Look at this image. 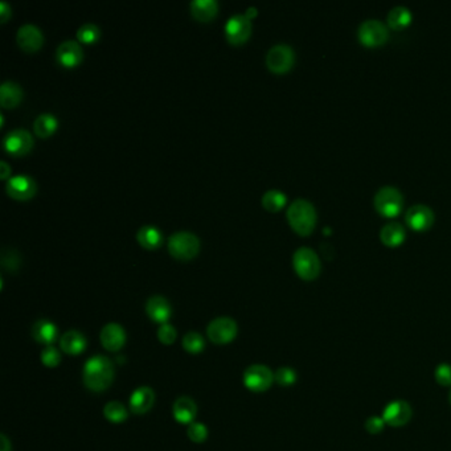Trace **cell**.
Wrapping results in <instances>:
<instances>
[{
  "instance_id": "8",
  "label": "cell",
  "mask_w": 451,
  "mask_h": 451,
  "mask_svg": "<svg viewBox=\"0 0 451 451\" xmlns=\"http://www.w3.org/2000/svg\"><path fill=\"white\" fill-rule=\"evenodd\" d=\"M358 37L366 47H379L389 38V31L382 20L366 19L358 28Z\"/></svg>"
},
{
  "instance_id": "3",
  "label": "cell",
  "mask_w": 451,
  "mask_h": 451,
  "mask_svg": "<svg viewBox=\"0 0 451 451\" xmlns=\"http://www.w3.org/2000/svg\"><path fill=\"white\" fill-rule=\"evenodd\" d=\"M293 266L295 273L306 280L315 279L322 270V263L318 253L309 246H300L295 250Z\"/></svg>"
},
{
  "instance_id": "2",
  "label": "cell",
  "mask_w": 451,
  "mask_h": 451,
  "mask_svg": "<svg viewBox=\"0 0 451 451\" xmlns=\"http://www.w3.org/2000/svg\"><path fill=\"white\" fill-rule=\"evenodd\" d=\"M316 209L313 203L307 199H295L287 208V220L302 236L310 234L316 224Z\"/></svg>"
},
{
  "instance_id": "36",
  "label": "cell",
  "mask_w": 451,
  "mask_h": 451,
  "mask_svg": "<svg viewBox=\"0 0 451 451\" xmlns=\"http://www.w3.org/2000/svg\"><path fill=\"white\" fill-rule=\"evenodd\" d=\"M41 363L48 368H56L61 363V355L56 348L48 346L41 352Z\"/></svg>"
},
{
  "instance_id": "29",
  "label": "cell",
  "mask_w": 451,
  "mask_h": 451,
  "mask_svg": "<svg viewBox=\"0 0 451 451\" xmlns=\"http://www.w3.org/2000/svg\"><path fill=\"white\" fill-rule=\"evenodd\" d=\"M261 201H262L263 208H266L270 212H277L286 204L287 196L279 190H269L262 195Z\"/></svg>"
},
{
  "instance_id": "39",
  "label": "cell",
  "mask_w": 451,
  "mask_h": 451,
  "mask_svg": "<svg viewBox=\"0 0 451 451\" xmlns=\"http://www.w3.org/2000/svg\"><path fill=\"white\" fill-rule=\"evenodd\" d=\"M11 14H12L11 6L7 1L1 0L0 1V20H1V23H4L7 19L10 18Z\"/></svg>"
},
{
  "instance_id": "7",
  "label": "cell",
  "mask_w": 451,
  "mask_h": 451,
  "mask_svg": "<svg viewBox=\"0 0 451 451\" xmlns=\"http://www.w3.org/2000/svg\"><path fill=\"white\" fill-rule=\"evenodd\" d=\"M239 332L237 323L228 316H220L213 319L207 327V335L213 344L224 346L232 343Z\"/></svg>"
},
{
  "instance_id": "42",
  "label": "cell",
  "mask_w": 451,
  "mask_h": 451,
  "mask_svg": "<svg viewBox=\"0 0 451 451\" xmlns=\"http://www.w3.org/2000/svg\"><path fill=\"white\" fill-rule=\"evenodd\" d=\"M245 15L249 19L252 18V16H256V15H257V8H256V7H249V8L246 10Z\"/></svg>"
},
{
  "instance_id": "16",
  "label": "cell",
  "mask_w": 451,
  "mask_h": 451,
  "mask_svg": "<svg viewBox=\"0 0 451 451\" xmlns=\"http://www.w3.org/2000/svg\"><path fill=\"white\" fill-rule=\"evenodd\" d=\"M84 57L82 47L76 40H64L56 50V58L64 67H76Z\"/></svg>"
},
{
  "instance_id": "28",
  "label": "cell",
  "mask_w": 451,
  "mask_h": 451,
  "mask_svg": "<svg viewBox=\"0 0 451 451\" xmlns=\"http://www.w3.org/2000/svg\"><path fill=\"white\" fill-rule=\"evenodd\" d=\"M58 126V121L56 118V116H53L51 113H43L38 114L34 121V130L36 134L41 138H47L50 135H52L53 133L56 131Z\"/></svg>"
},
{
  "instance_id": "32",
  "label": "cell",
  "mask_w": 451,
  "mask_h": 451,
  "mask_svg": "<svg viewBox=\"0 0 451 451\" xmlns=\"http://www.w3.org/2000/svg\"><path fill=\"white\" fill-rule=\"evenodd\" d=\"M100 36H101V30L94 23H84L77 30V37H78V40H81L84 43H87V44L97 41Z\"/></svg>"
},
{
  "instance_id": "23",
  "label": "cell",
  "mask_w": 451,
  "mask_h": 451,
  "mask_svg": "<svg viewBox=\"0 0 451 451\" xmlns=\"http://www.w3.org/2000/svg\"><path fill=\"white\" fill-rule=\"evenodd\" d=\"M24 91L18 82L4 81L0 85V104L3 107H15L23 100Z\"/></svg>"
},
{
  "instance_id": "15",
  "label": "cell",
  "mask_w": 451,
  "mask_h": 451,
  "mask_svg": "<svg viewBox=\"0 0 451 451\" xmlns=\"http://www.w3.org/2000/svg\"><path fill=\"white\" fill-rule=\"evenodd\" d=\"M19 47L27 52H34L37 51L43 43H44V35L43 31L31 23L23 24L18 30L16 35Z\"/></svg>"
},
{
  "instance_id": "5",
  "label": "cell",
  "mask_w": 451,
  "mask_h": 451,
  "mask_svg": "<svg viewBox=\"0 0 451 451\" xmlns=\"http://www.w3.org/2000/svg\"><path fill=\"white\" fill-rule=\"evenodd\" d=\"M404 207V196L399 188L393 186H384L375 195V208L382 216L393 217L399 214Z\"/></svg>"
},
{
  "instance_id": "35",
  "label": "cell",
  "mask_w": 451,
  "mask_h": 451,
  "mask_svg": "<svg viewBox=\"0 0 451 451\" xmlns=\"http://www.w3.org/2000/svg\"><path fill=\"white\" fill-rule=\"evenodd\" d=\"M177 338V332L175 330L174 326L170 323H164L159 327L157 330V339L164 346H173Z\"/></svg>"
},
{
  "instance_id": "26",
  "label": "cell",
  "mask_w": 451,
  "mask_h": 451,
  "mask_svg": "<svg viewBox=\"0 0 451 451\" xmlns=\"http://www.w3.org/2000/svg\"><path fill=\"white\" fill-rule=\"evenodd\" d=\"M137 240L143 248L154 249L163 243V233L157 226L146 224L139 228L137 232Z\"/></svg>"
},
{
  "instance_id": "17",
  "label": "cell",
  "mask_w": 451,
  "mask_h": 451,
  "mask_svg": "<svg viewBox=\"0 0 451 451\" xmlns=\"http://www.w3.org/2000/svg\"><path fill=\"white\" fill-rule=\"evenodd\" d=\"M146 313L153 322L159 323L162 326L164 323H168V319L171 318L173 314V309L170 302L164 296L154 295L146 303Z\"/></svg>"
},
{
  "instance_id": "30",
  "label": "cell",
  "mask_w": 451,
  "mask_h": 451,
  "mask_svg": "<svg viewBox=\"0 0 451 451\" xmlns=\"http://www.w3.org/2000/svg\"><path fill=\"white\" fill-rule=\"evenodd\" d=\"M104 416L107 421H110L113 424H122L127 419L129 415H127V409L123 404L118 401H111L104 405Z\"/></svg>"
},
{
  "instance_id": "33",
  "label": "cell",
  "mask_w": 451,
  "mask_h": 451,
  "mask_svg": "<svg viewBox=\"0 0 451 451\" xmlns=\"http://www.w3.org/2000/svg\"><path fill=\"white\" fill-rule=\"evenodd\" d=\"M187 435H188V438L191 439L192 442H195V443H203L208 438V429H207V426L204 424L192 422L191 425L188 426Z\"/></svg>"
},
{
  "instance_id": "40",
  "label": "cell",
  "mask_w": 451,
  "mask_h": 451,
  "mask_svg": "<svg viewBox=\"0 0 451 451\" xmlns=\"http://www.w3.org/2000/svg\"><path fill=\"white\" fill-rule=\"evenodd\" d=\"M10 174H11V166L6 160H1L0 162V177L7 179Z\"/></svg>"
},
{
  "instance_id": "1",
  "label": "cell",
  "mask_w": 451,
  "mask_h": 451,
  "mask_svg": "<svg viewBox=\"0 0 451 451\" xmlns=\"http://www.w3.org/2000/svg\"><path fill=\"white\" fill-rule=\"evenodd\" d=\"M82 376L87 389L104 392L114 380V365L104 356H93L84 365Z\"/></svg>"
},
{
  "instance_id": "20",
  "label": "cell",
  "mask_w": 451,
  "mask_h": 451,
  "mask_svg": "<svg viewBox=\"0 0 451 451\" xmlns=\"http://www.w3.org/2000/svg\"><path fill=\"white\" fill-rule=\"evenodd\" d=\"M173 415L174 418L183 425H191L193 419L197 416V406L193 399L183 396L175 401L173 406Z\"/></svg>"
},
{
  "instance_id": "4",
  "label": "cell",
  "mask_w": 451,
  "mask_h": 451,
  "mask_svg": "<svg viewBox=\"0 0 451 451\" xmlns=\"http://www.w3.org/2000/svg\"><path fill=\"white\" fill-rule=\"evenodd\" d=\"M200 249L199 237L190 230H177L168 239V250L179 260L193 258Z\"/></svg>"
},
{
  "instance_id": "6",
  "label": "cell",
  "mask_w": 451,
  "mask_h": 451,
  "mask_svg": "<svg viewBox=\"0 0 451 451\" xmlns=\"http://www.w3.org/2000/svg\"><path fill=\"white\" fill-rule=\"evenodd\" d=\"M243 382L249 390L254 393H262L270 389V386L276 380L274 373L269 366L254 364L246 368V371L243 372Z\"/></svg>"
},
{
  "instance_id": "37",
  "label": "cell",
  "mask_w": 451,
  "mask_h": 451,
  "mask_svg": "<svg viewBox=\"0 0 451 451\" xmlns=\"http://www.w3.org/2000/svg\"><path fill=\"white\" fill-rule=\"evenodd\" d=\"M435 382L442 386H451V365L442 363L434 371Z\"/></svg>"
},
{
  "instance_id": "19",
  "label": "cell",
  "mask_w": 451,
  "mask_h": 451,
  "mask_svg": "<svg viewBox=\"0 0 451 451\" xmlns=\"http://www.w3.org/2000/svg\"><path fill=\"white\" fill-rule=\"evenodd\" d=\"M101 343L102 347L110 352L120 351L126 343V332L121 324L109 323L101 331Z\"/></svg>"
},
{
  "instance_id": "18",
  "label": "cell",
  "mask_w": 451,
  "mask_h": 451,
  "mask_svg": "<svg viewBox=\"0 0 451 451\" xmlns=\"http://www.w3.org/2000/svg\"><path fill=\"white\" fill-rule=\"evenodd\" d=\"M155 402V393L150 386H140L135 389L130 397V410L134 415H146L151 410Z\"/></svg>"
},
{
  "instance_id": "21",
  "label": "cell",
  "mask_w": 451,
  "mask_h": 451,
  "mask_svg": "<svg viewBox=\"0 0 451 451\" xmlns=\"http://www.w3.org/2000/svg\"><path fill=\"white\" fill-rule=\"evenodd\" d=\"M60 347L64 353L77 356L87 349V338L78 331H68L60 339Z\"/></svg>"
},
{
  "instance_id": "34",
  "label": "cell",
  "mask_w": 451,
  "mask_h": 451,
  "mask_svg": "<svg viewBox=\"0 0 451 451\" xmlns=\"http://www.w3.org/2000/svg\"><path fill=\"white\" fill-rule=\"evenodd\" d=\"M274 380L280 386H292L296 382V373L289 366H282L274 373Z\"/></svg>"
},
{
  "instance_id": "27",
  "label": "cell",
  "mask_w": 451,
  "mask_h": 451,
  "mask_svg": "<svg viewBox=\"0 0 451 451\" xmlns=\"http://www.w3.org/2000/svg\"><path fill=\"white\" fill-rule=\"evenodd\" d=\"M412 19H413L412 11L408 7H405V6H396V7H393L388 12L386 21H388V24H389L390 28H393V30H401V28L408 27L412 23Z\"/></svg>"
},
{
  "instance_id": "22",
  "label": "cell",
  "mask_w": 451,
  "mask_h": 451,
  "mask_svg": "<svg viewBox=\"0 0 451 451\" xmlns=\"http://www.w3.org/2000/svg\"><path fill=\"white\" fill-rule=\"evenodd\" d=\"M32 336L37 343L44 346H52L58 336V330L51 320H37L32 327Z\"/></svg>"
},
{
  "instance_id": "14",
  "label": "cell",
  "mask_w": 451,
  "mask_h": 451,
  "mask_svg": "<svg viewBox=\"0 0 451 451\" xmlns=\"http://www.w3.org/2000/svg\"><path fill=\"white\" fill-rule=\"evenodd\" d=\"M408 226L415 230H426L433 226L435 220L433 209L425 204H415L409 207L405 213Z\"/></svg>"
},
{
  "instance_id": "11",
  "label": "cell",
  "mask_w": 451,
  "mask_h": 451,
  "mask_svg": "<svg viewBox=\"0 0 451 451\" xmlns=\"http://www.w3.org/2000/svg\"><path fill=\"white\" fill-rule=\"evenodd\" d=\"M3 146L12 155H24L34 147V138L25 129H14L3 138Z\"/></svg>"
},
{
  "instance_id": "41",
  "label": "cell",
  "mask_w": 451,
  "mask_h": 451,
  "mask_svg": "<svg viewBox=\"0 0 451 451\" xmlns=\"http://www.w3.org/2000/svg\"><path fill=\"white\" fill-rule=\"evenodd\" d=\"M0 438H1V451H11V443L8 438L4 434H1Z\"/></svg>"
},
{
  "instance_id": "10",
  "label": "cell",
  "mask_w": 451,
  "mask_h": 451,
  "mask_svg": "<svg viewBox=\"0 0 451 451\" xmlns=\"http://www.w3.org/2000/svg\"><path fill=\"white\" fill-rule=\"evenodd\" d=\"M412 406L404 399H396L385 406L382 417L388 426L402 428L412 419Z\"/></svg>"
},
{
  "instance_id": "31",
  "label": "cell",
  "mask_w": 451,
  "mask_h": 451,
  "mask_svg": "<svg viewBox=\"0 0 451 451\" xmlns=\"http://www.w3.org/2000/svg\"><path fill=\"white\" fill-rule=\"evenodd\" d=\"M183 348L191 355H199L206 348L204 338L199 332H188L183 338Z\"/></svg>"
},
{
  "instance_id": "25",
  "label": "cell",
  "mask_w": 451,
  "mask_h": 451,
  "mask_svg": "<svg viewBox=\"0 0 451 451\" xmlns=\"http://www.w3.org/2000/svg\"><path fill=\"white\" fill-rule=\"evenodd\" d=\"M380 237L382 243L389 246H397L404 243L406 239V230L405 226L399 224L397 221H390L382 226L380 230Z\"/></svg>"
},
{
  "instance_id": "9",
  "label": "cell",
  "mask_w": 451,
  "mask_h": 451,
  "mask_svg": "<svg viewBox=\"0 0 451 451\" xmlns=\"http://www.w3.org/2000/svg\"><path fill=\"white\" fill-rule=\"evenodd\" d=\"M294 50L285 43L274 44L266 53V65L274 73H285L294 65Z\"/></svg>"
},
{
  "instance_id": "13",
  "label": "cell",
  "mask_w": 451,
  "mask_h": 451,
  "mask_svg": "<svg viewBox=\"0 0 451 451\" xmlns=\"http://www.w3.org/2000/svg\"><path fill=\"white\" fill-rule=\"evenodd\" d=\"M6 191L16 200H27L35 195L37 184L32 176L15 175L7 180Z\"/></svg>"
},
{
  "instance_id": "43",
  "label": "cell",
  "mask_w": 451,
  "mask_h": 451,
  "mask_svg": "<svg viewBox=\"0 0 451 451\" xmlns=\"http://www.w3.org/2000/svg\"><path fill=\"white\" fill-rule=\"evenodd\" d=\"M449 402H450V405H451V388H450V393H449Z\"/></svg>"
},
{
  "instance_id": "24",
  "label": "cell",
  "mask_w": 451,
  "mask_h": 451,
  "mask_svg": "<svg viewBox=\"0 0 451 451\" xmlns=\"http://www.w3.org/2000/svg\"><path fill=\"white\" fill-rule=\"evenodd\" d=\"M190 10L193 18L200 21H209L216 16L219 3L216 0H192Z\"/></svg>"
},
{
  "instance_id": "38",
  "label": "cell",
  "mask_w": 451,
  "mask_h": 451,
  "mask_svg": "<svg viewBox=\"0 0 451 451\" xmlns=\"http://www.w3.org/2000/svg\"><path fill=\"white\" fill-rule=\"evenodd\" d=\"M385 425L386 424L382 419V417L372 416L365 421L364 428L369 434H379L384 430Z\"/></svg>"
},
{
  "instance_id": "12",
  "label": "cell",
  "mask_w": 451,
  "mask_h": 451,
  "mask_svg": "<svg viewBox=\"0 0 451 451\" xmlns=\"http://www.w3.org/2000/svg\"><path fill=\"white\" fill-rule=\"evenodd\" d=\"M252 34V21L245 14H236L226 20V36L229 43L241 44Z\"/></svg>"
}]
</instances>
